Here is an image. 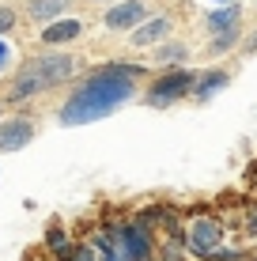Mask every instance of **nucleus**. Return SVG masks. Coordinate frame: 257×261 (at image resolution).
<instances>
[{"mask_svg": "<svg viewBox=\"0 0 257 261\" xmlns=\"http://www.w3.org/2000/svg\"><path fill=\"white\" fill-rule=\"evenodd\" d=\"M144 76L140 65H106L95 76L83 80V87L65 102L61 110V125H83V121H99L110 110H118L121 102H129L136 95V80Z\"/></svg>", "mask_w": 257, "mask_h": 261, "instance_id": "1", "label": "nucleus"}, {"mask_svg": "<svg viewBox=\"0 0 257 261\" xmlns=\"http://www.w3.org/2000/svg\"><path fill=\"white\" fill-rule=\"evenodd\" d=\"M72 72H76V61L68 57V53L34 57V61H26V65L19 68V76H15V84H12L8 95H12V98H31V95L46 91V87H53V84H65Z\"/></svg>", "mask_w": 257, "mask_h": 261, "instance_id": "2", "label": "nucleus"}, {"mask_svg": "<svg viewBox=\"0 0 257 261\" xmlns=\"http://www.w3.org/2000/svg\"><path fill=\"white\" fill-rule=\"evenodd\" d=\"M219 242H223V227H219V220H212V216H197V220L189 223V231H185V246L197 257H208L212 250H219Z\"/></svg>", "mask_w": 257, "mask_h": 261, "instance_id": "3", "label": "nucleus"}, {"mask_svg": "<svg viewBox=\"0 0 257 261\" xmlns=\"http://www.w3.org/2000/svg\"><path fill=\"white\" fill-rule=\"evenodd\" d=\"M193 84L197 80L189 76V72H166V76H159L152 87H148V102L152 106H170L174 98H182V95H189L193 91Z\"/></svg>", "mask_w": 257, "mask_h": 261, "instance_id": "4", "label": "nucleus"}, {"mask_svg": "<svg viewBox=\"0 0 257 261\" xmlns=\"http://www.w3.org/2000/svg\"><path fill=\"white\" fill-rule=\"evenodd\" d=\"M144 15H148V8L140 4V0H125V4H113L102 23L110 27V31H132V27L144 23Z\"/></svg>", "mask_w": 257, "mask_h": 261, "instance_id": "5", "label": "nucleus"}, {"mask_svg": "<svg viewBox=\"0 0 257 261\" xmlns=\"http://www.w3.org/2000/svg\"><path fill=\"white\" fill-rule=\"evenodd\" d=\"M118 246H125V257H129V261H144L148 250H152V242H148V223H144V227H125V231H118Z\"/></svg>", "mask_w": 257, "mask_h": 261, "instance_id": "6", "label": "nucleus"}, {"mask_svg": "<svg viewBox=\"0 0 257 261\" xmlns=\"http://www.w3.org/2000/svg\"><path fill=\"white\" fill-rule=\"evenodd\" d=\"M34 137V125L31 121H23V118H15V121H4L0 125V151H15V148H23L26 140Z\"/></svg>", "mask_w": 257, "mask_h": 261, "instance_id": "7", "label": "nucleus"}, {"mask_svg": "<svg viewBox=\"0 0 257 261\" xmlns=\"http://www.w3.org/2000/svg\"><path fill=\"white\" fill-rule=\"evenodd\" d=\"M166 34H170V15H155V19L132 27V42H136V46H152V42L166 38Z\"/></svg>", "mask_w": 257, "mask_h": 261, "instance_id": "8", "label": "nucleus"}, {"mask_svg": "<svg viewBox=\"0 0 257 261\" xmlns=\"http://www.w3.org/2000/svg\"><path fill=\"white\" fill-rule=\"evenodd\" d=\"M83 34V23L79 19H57V23H49L46 31H42V42L46 46H61V42H72Z\"/></svg>", "mask_w": 257, "mask_h": 261, "instance_id": "9", "label": "nucleus"}, {"mask_svg": "<svg viewBox=\"0 0 257 261\" xmlns=\"http://www.w3.org/2000/svg\"><path fill=\"white\" fill-rule=\"evenodd\" d=\"M238 15H242V12H238V4H231V8H223V12L208 15L205 27L212 34H227V31H235V27H238Z\"/></svg>", "mask_w": 257, "mask_h": 261, "instance_id": "10", "label": "nucleus"}, {"mask_svg": "<svg viewBox=\"0 0 257 261\" xmlns=\"http://www.w3.org/2000/svg\"><path fill=\"white\" fill-rule=\"evenodd\" d=\"M65 8H68V0H31V4H26V12H31V19L49 23L53 15H61Z\"/></svg>", "mask_w": 257, "mask_h": 261, "instance_id": "11", "label": "nucleus"}, {"mask_svg": "<svg viewBox=\"0 0 257 261\" xmlns=\"http://www.w3.org/2000/svg\"><path fill=\"white\" fill-rule=\"evenodd\" d=\"M223 84H227V72H205V76H201L197 84H193V91H197L201 98H212V95H216Z\"/></svg>", "mask_w": 257, "mask_h": 261, "instance_id": "12", "label": "nucleus"}, {"mask_svg": "<svg viewBox=\"0 0 257 261\" xmlns=\"http://www.w3.org/2000/svg\"><path fill=\"white\" fill-rule=\"evenodd\" d=\"M185 57H189V49H185L182 42H174V46H159V53H155L159 65H178V61H185Z\"/></svg>", "mask_w": 257, "mask_h": 261, "instance_id": "13", "label": "nucleus"}, {"mask_svg": "<svg viewBox=\"0 0 257 261\" xmlns=\"http://www.w3.org/2000/svg\"><path fill=\"white\" fill-rule=\"evenodd\" d=\"M235 42H238V27H235V31H227V34H219V38L212 42V49H208V53H212V57H219V53H223V49H231Z\"/></svg>", "mask_w": 257, "mask_h": 261, "instance_id": "14", "label": "nucleus"}, {"mask_svg": "<svg viewBox=\"0 0 257 261\" xmlns=\"http://www.w3.org/2000/svg\"><path fill=\"white\" fill-rule=\"evenodd\" d=\"M49 246L57 250V254H68V239H65L61 227H49Z\"/></svg>", "mask_w": 257, "mask_h": 261, "instance_id": "15", "label": "nucleus"}, {"mask_svg": "<svg viewBox=\"0 0 257 261\" xmlns=\"http://www.w3.org/2000/svg\"><path fill=\"white\" fill-rule=\"evenodd\" d=\"M12 23H15V12H12V8H0V34L12 31Z\"/></svg>", "mask_w": 257, "mask_h": 261, "instance_id": "16", "label": "nucleus"}, {"mask_svg": "<svg viewBox=\"0 0 257 261\" xmlns=\"http://www.w3.org/2000/svg\"><path fill=\"white\" fill-rule=\"evenodd\" d=\"M68 261H95V254L87 246H79V250H72V257H68Z\"/></svg>", "mask_w": 257, "mask_h": 261, "instance_id": "17", "label": "nucleus"}, {"mask_svg": "<svg viewBox=\"0 0 257 261\" xmlns=\"http://www.w3.org/2000/svg\"><path fill=\"white\" fill-rule=\"evenodd\" d=\"M242 53H257V31L246 38V46H242Z\"/></svg>", "mask_w": 257, "mask_h": 261, "instance_id": "18", "label": "nucleus"}, {"mask_svg": "<svg viewBox=\"0 0 257 261\" xmlns=\"http://www.w3.org/2000/svg\"><path fill=\"white\" fill-rule=\"evenodd\" d=\"M8 53H12V49H8V46H4V42H0V68H4V61H8Z\"/></svg>", "mask_w": 257, "mask_h": 261, "instance_id": "19", "label": "nucleus"}]
</instances>
